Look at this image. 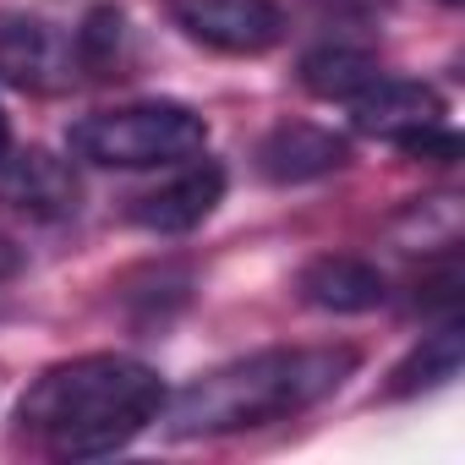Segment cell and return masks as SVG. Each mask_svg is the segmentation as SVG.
<instances>
[{
  "label": "cell",
  "mask_w": 465,
  "mask_h": 465,
  "mask_svg": "<svg viewBox=\"0 0 465 465\" xmlns=\"http://www.w3.org/2000/svg\"><path fill=\"white\" fill-rule=\"evenodd\" d=\"M164 383L148 361L94 351L45 367L17 400V421L61 460H99L148 432L164 411Z\"/></svg>",
  "instance_id": "obj_1"
},
{
  "label": "cell",
  "mask_w": 465,
  "mask_h": 465,
  "mask_svg": "<svg viewBox=\"0 0 465 465\" xmlns=\"http://www.w3.org/2000/svg\"><path fill=\"white\" fill-rule=\"evenodd\" d=\"M351 345H274L242 361H224L192 378L175 400H164L159 421L170 438H224V432H258L312 411L318 400L340 394L356 372Z\"/></svg>",
  "instance_id": "obj_2"
},
{
  "label": "cell",
  "mask_w": 465,
  "mask_h": 465,
  "mask_svg": "<svg viewBox=\"0 0 465 465\" xmlns=\"http://www.w3.org/2000/svg\"><path fill=\"white\" fill-rule=\"evenodd\" d=\"M203 143H208L203 115L175 99L94 110L66 132V148L94 170H164V164L203 153Z\"/></svg>",
  "instance_id": "obj_3"
},
{
  "label": "cell",
  "mask_w": 465,
  "mask_h": 465,
  "mask_svg": "<svg viewBox=\"0 0 465 465\" xmlns=\"http://www.w3.org/2000/svg\"><path fill=\"white\" fill-rule=\"evenodd\" d=\"M351 126L361 137L394 143L400 153H416V159H432V164L460 159V137L449 126L443 94L432 83H416V77H372L351 99Z\"/></svg>",
  "instance_id": "obj_4"
},
{
  "label": "cell",
  "mask_w": 465,
  "mask_h": 465,
  "mask_svg": "<svg viewBox=\"0 0 465 465\" xmlns=\"http://www.w3.org/2000/svg\"><path fill=\"white\" fill-rule=\"evenodd\" d=\"M170 17L186 39L219 55H263L285 34V12L274 0H170Z\"/></svg>",
  "instance_id": "obj_5"
},
{
  "label": "cell",
  "mask_w": 465,
  "mask_h": 465,
  "mask_svg": "<svg viewBox=\"0 0 465 465\" xmlns=\"http://www.w3.org/2000/svg\"><path fill=\"white\" fill-rule=\"evenodd\" d=\"M224 203V170L213 159H181V170L170 181H159L153 192H137L126 219L137 230H153V236H186L197 230L213 208Z\"/></svg>",
  "instance_id": "obj_6"
},
{
  "label": "cell",
  "mask_w": 465,
  "mask_h": 465,
  "mask_svg": "<svg viewBox=\"0 0 465 465\" xmlns=\"http://www.w3.org/2000/svg\"><path fill=\"white\" fill-rule=\"evenodd\" d=\"M258 175L274 181V186H302V181H318V175H334L351 164V143L334 137L329 126H312V121H280L258 153H252Z\"/></svg>",
  "instance_id": "obj_7"
},
{
  "label": "cell",
  "mask_w": 465,
  "mask_h": 465,
  "mask_svg": "<svg viewBox=\"0 0 465 465\" xmlns=\"http://www.w3.org/2000/svg\"><path fill=\"white\" fill-rule=\"evenodd\" d=\"M296 296L318 312H372L389 302V280L383 269H372L367 258L351 252H323L296 274Z\"/></svg>",
  "instance_id": "obj_8"
},
{
  "label": "cell",
  "mask_w": 465,
  "mask_h": 465,
  "mask_svg": "<svg viewBox=\"0 0 465 465\" xmlns=\"http://www.w3.org/2000/svg\"><path fill=\"white\" fill-rule=\"evenodd\" d=\"M0 203H12L23 213H39V219H55V213L77 208V181L55 153L12 143L0 153Z\"/></svg>",
  "instance_id": "obj_9"
},
{
  "label": "cell",
  "mask_w": 465,
  "mask_h": 465,
  "mask_svg": "<svg viewBox=\"0 0 465 465\" xmlns=\"http://www.w3.org/2000/svg\"><path fill=\"white\" fill-rule=\"evenodd\" d=\"M66 72L61 39L39 17H0V83L12 88H55Z\"/></svg>",
  "instance_id": "obj_10"
},
{
  "label": "cell",
  "mask_w": 465,
  "mask_h": 465,
  "mask_svg": "<svg viewBox=\"0 0 465 465\" xmlns=\"http://www.w3.org/2000/svg\"><path fill=\"white\" fill-rule=\"evenodd\" d=\"M460 361H465V329L460 323H443L432 334H421V345L389 372V400H411V394H432L443 383L460 378Z\"/></svg>",
  "instance_id": "obj_11"
},
{
  "label": "cell",
  "mask_w": 465,
  "mask_h": 465,
  "mask_svg": "<svg viewBox=\"0 0 465 465\" xmlns=\"http://www.w3.org/2000/svg\"><path fill=\"white\" fill-rule=\"evenodd\" d=\"M372 77H383V72H378V61H372L367 50H356V45H318V50L302 55V88L318 94V99H345V104H351Z\"/></svg>",
  "instance_id": "obj_12"
},
{
  "label": "cell",
  "mask_w": 465,
  "mask_h": 465,
  "mask_svg": "<svg viewBox=\"0 0 465 465\" xmlns=\"http://www.w3.org/2000/svg\"><path fill=\"white\" fill-rule=\"evenodd\" d=\"M121 39H126V23H121V12L99 6V12L83 23V34H77V55H83V66H94V72H110V66H115V55H121Z\"/></svg>",
  "instance_id": "obj_13"
},
{
  "label": "cell",
  "mask_w": 465,
  "mask_h": 465,
  "mask_svg": "<svg viewBox=\"0 0 465 465\" xmlns=\"http://www.w3.org/2000/svg\"><path fill=\"white\" fill-rule=\"evenodd\" d=\"M23 269V252H17V242H6V236H0V280H12Z\"/></svg>",
  "instance_id": "obj_14"
},
{
  "label": "cell",
  "mask_w": 465,
  "mask_h": 465,
  "mask_svg": "<svg viewBox=\"0 0 465 465\" xmlns=\"http://www.w3.org/2000/svg\"><path fill=\"white\" fill-rule=\"evenodd\" d=\"M12 148V121H6V110H0V153Z\"/></svg>",
  "instance_id": "obj_15"
},
{
  "label": "cell",
  "mask_w": 465,
  "mask_h": 465,
  "mask_svg": "<svg viewBox=\"0 0 465 465\" xmlns=\"http://www.w3.org/2000/svg\"><path fill=\"white\" fill-rule=\"evenodd\" d=\"M443 6H454V0H443Z\"/></svg>",
  "instance_id": "obj_16"
}]
</instances>
